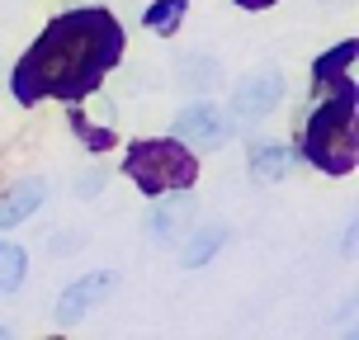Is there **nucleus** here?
Returning a JSON list of instances; mask_svg holds the SVG:
<instances>
[{"mask_svg": "<svg viewBox=\"0 0 359 340\" xmlns=\"http://www.w3.org/2000/svg\"><path fill=\"white\" fill-rule=\"evenodd\" d=\"M43 198H48V179H19V184H10L0 194V227H19L29 213L43 208Z\"/></svg>", "mask_w": 359, "mask_h": 340, "instance_id": "nucleus-8", "label": "nucleus"}, {"mask_svg": "<svg viewBox=\"0 0 359 340\" xmlns=\"http://www.w3.org/2000/svg\"><path fill=\"white\" fill-rule=\"evenodd\" d=\"M288 147L284 142H265V147H255V156H251V175L260 179V184H274V179H284L288 175Z\"/></svg>", "mask_w": 359, "mask_h": 340, "instance_id": "nucleus-11", "label": "nucleus"}, {"mask_svg": "<svg viewBox=\"0 0 359 340\" xmlns=\"http://www.w3.org/2000/svg\"><path fill=\"white\" fill-rule=\"evenodd\" d=\"M279 100H284V76L279 72H251L246 81H236V90H232V118L255 123V118L274 114Z\"/></svg>", "mask_w": 359, "mask_h": 340, "instance_id": "nucleus-5", "label": "nucleus"}, {"mask_svg": "<svg viewBox=\"0 0 359 340\" xmlns=\"http://www.w3.org/2000/svg\"><path fill=\"white\" fill-rule=\"evenodd\" d=\"M222 81V62L213 53H184L175 62V86L189 90V95H203V90H213Z\"/></svg>", "mask_w": 359, "mask_h": 340, "instance_id": "nucleus-9", "label": "nucleus"}, {"mask_svg": "<svg viewBox=\"0 0 359 340\" xmlns=\"http://www.w3.org/2000/svg\"><path fill=\"white\" fill-rule=\"evenodd\" d=\"M307 156L331 170V175H345L355 170L359 142H355V90H341L336 100H326L312 123H307Z\"/></svg>", "mask_w": 359, "mask_h": 340, "instance_id": "nucleus-2", "label": "nucleus"}, {"mask_svg": "<svg viewBox=\"0 0 359 340\" xmlns=\"http://www.w3.org/2000/svg\"><path fill=\"white\" fill-rule=\"evenodd\" d=\"M114 288H118V274H114V269H95V274L76 279V284L57 298V317H62V322H81L86 312H95L100 303L114 298Z\"/></svg>", "mask_w": 359, "mask_h": 340, "instance_id": "nucleus-6", "label": "nucleus"}, {"mask_svg": "<svg viewBox=\"0 0 359 340\" xmlns=\"http://www.w3.org/2000/svg\"><path fill=\"white\" fill-rule=\"evenodd\" d=\"M24 269H29V255L10 241H0V293H15L24 284Z\"/></svg>", "mask_w": 359, "mask_h": 340, "instance_id": "nucleus-12", "label": "nucleus"}, {"mask_svg": "<svg viewBox=\"0 0 359 340\" xmlns=\"http://www.w3.org/2000/svg\"><path fill=\"white\" fill-rule=\"evenodd\" d=\"M128 81H133V86H128L133 95H147V90H151V86H147V81H151V72H147V67H133V72H128Z\"/></svg>", "mask_w": 359, "mask_h": 340, "instance_id": "nucleus-15", "label": "nucleus"}, {"mask_svg": "<svg viewBox=\"0 0 359 340\" xmlns=\"http://www.w3.org/2000/svg\"><path fill=\"white\" fill-rule=\"evenodd\" d=\"M128 175L142 184V194H170V189H189L194 184L198 165L175 142H137L128 151Z\"/></svg>", "mask_w": 359, "mask_h": 340, "instance_id": "nucleus-3", "label": "nucleus"}, {"mask_svg": "<svg viewBox=\"0 0 359 340\" xmlns=\"http://www.w3.org/2000/svg\"><path fill=\"white\" fill-rule=\"evenodd\" d=\"M180 19H184V0H156V5L147 10V29H151V34H175Z\"/></svg>", "mask_w": 359, "mask_h": 340, "instance_id": "nucleus-13", "label": "nucleus"}, {"mask_svg": "<svg viewBox=\"0 0 359 340\" xmlns=\"http://www.w3.org/2000/svg\"><path fill=\"white\" fill-rule=\"evenodd\" d=\"M241 10H265V5H274V0H236Z\"/></svg>", "mask_w": 359, "mask_h": 340, "instance_id": "nucleus-16", "label": "nucleus"}, {"mask_svg": "<svg viewBox=\"0 0 359 340\" xmlns=\"http://www.w3.org/2000/svg\"><path fill=\"white\" fill-rule=\"evenodd\" d=\"M72 189H76L81 198H95L100 189H104V175H100V170H90V175H76V184H72Z\"/></svg>", "mask_w": 359, "mask_h": 340, "instance_id": "nucleus-14", "label": "nucleus"}, {"mask_svg": "<svg viewBox=\"0 0 359 340\" xmlns=\"http://www.w3.org/2000/svg\"><path fill=\"white\" fill-rule=\"evenodd\" d=\"M175 137L189 151H213L232 137V123H227V109H217L213 100H198V104H184L175 114Z\"/></svg>", "mask_w": 359, "mask_h": 340, "instance_id": "nucleus-4", "label": "nucleus"}, {"mask_svg": "<svg viewBox=\"0 0 359 340\" xmlns=\"http://www.w3.org/2000/svg\"><path fill=\"white\" fill-rule=\"evenodd\" d=\"M194 198L189 194H175V189H170V198H161L156 194V203H151V208H147V236H151V241H180V236L189 232V222H194Z\"/></svg>", "mask_w": 359, "mask_h": 340, "instance_id": "nucleus-7", "label": "nucleus"}, {"mask_svg": "<svg viewBox=\"0 0 359 340\" xmlns=\"http://www.w3.org/2000/svg\"><path fill=\"white\" fill-rule=\"evenodd\" d=\"M118 48H123V29L104 10H72L57 24H48L34 53L19 62L15 95L24 104H34L43 95L76 100L100 86V76L118 62Z\"/></svg>", "mask_w": 359, "mask_h": 340, "instance_id": "nucleus-1", "label": "nucleus"}, {"mask_svg": "<svg viewBox=\"0 0 359 340\" xmlns=\"http://www.w3.org/2000/svg\"><path fill=\"white\" fill-rule=\"evenodd\" d=\"M189 241L180 246V265L184 269H198V265H208L217 251H222V241H227V227L222 222H208V227H198V232H184Z\"/></svg>", "mask_w": 359, "mask_h": 340, "instance_id": "nucleus-10", "label": "nucleus"}]
</instances>
